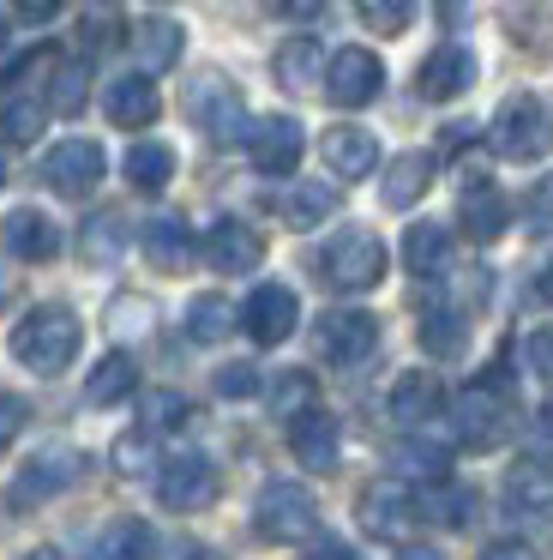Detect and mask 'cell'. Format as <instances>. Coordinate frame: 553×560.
I'll use <instances>...</instances> for the list:
<instances>
[{
    "mask_svg": "<svg viewBox=\"0 0 553 560\" xmlns=\"http://www.w3.org/2000/svg\"><path fill=\"white\" fill-rule=\"evenodd\" d=\"M541 434H548V440H553V398H548V404H541Z\"/></svg>",
    "mask_w": 553,
    "mask_h": 560,
    "instance_id": "obj_57",
    "label": "cell"
},
{
    "mask_svg": "<svg viewBox=\"0 0 553 560\" xmlns=\"http://www.w3.org/2000/svg\"><path fill=\"white\" fill-rule=\"evenodd\" d=\"M397 464H403L409 476H427V482H445V464H451V446H439V440H427V434H403V446H397Z\"/></svg>",
    "mask_w": 553,
    "mask_h": 560,
    "instance_id": "obj_38",
    "label": "cell"
},
{
    "mask_svg": "<svg viewBox=\"0 0 553 560\" xmlns=\"http://www.w3.org/2000/svg\"><path fill=\"white\" fill-rule=\"evenodd\" d=\"M505 506L523 512V518H541V512L553 506V470L536 458H517L511 470H505Z\"/></svg>",
    "mask_w": 553,
    "mask_h": 560,
    "instance_id": "obj_26",
    "label": "cell"
},
{
    "mask_svg": "<svg viewBox=\"0 0 553 560\" xmlns=\"http://www.w3.org/2000/svg\"><path fill=\"white\" fill-rule=\"evenodd\" d=\"M523 368H529V374H541V380H553V319L523 338Z\"/></svg>",
    "mask_w": 553,
    "mask_h": 560,
    "instance_id": "obj_45",
    "label": "cell"
},
{
    "mask_svg": "<svg viewBox=\"0 0 553 560\" xmlns=\"http://www.w3.org/2000/svg\"><path fill=\"white\" fill-rule=\"evenodd\" d=\"M115 37H120V13L115 7H91L84 13V49H108Z\"/></svg>",
    "mask_w": 553,
    "mask_h": 560,
    "instance_id": "obj_46",
    "label": "cell"
},
{
    "mask_svg": "<svg viewBox=\"0 0 553 560\" xmlns=\"http://www.w3.org/2000/svg\"><path fill=\"white\" fill-rule=\"evenodd\" d=\"M151 555H156V536L144 518H115L96 536V560H151Z\"/></svg>",
    "mask_w": 553,
    "mask_h": 560,
    "instance_id": "obj_35",
    "label": "cell"
},
{
    "mask_svg": "<svg viewBox=\"0 0 553 560\" xmlns=\"http://www.w3.org/2000/svg\"><path fill=\"white\" fill-rule=\"evenodd\" d=\"M487 145L499 151L505 163H541L553 151V109L541 97H529V91L505 97L499 115H493V127H487Z\"/></svg>",
    "mask_w": 553,
    "mask_h": 560,
    "instance_id": "obj_2",
    "label": "cell"
},
{
    "mask_svg": "<svg viewBox=\"0 0 553 560\" xmlns=\"http://www.w3.org/2000/svg\"><path fill=\"white\" fill-rule=\"evenodd\" d=\"M331 211H337V182H295V187H289V199H283L289 230H319Z\"/></svg>",
    "mask_w": 553,
    "mask_h": 560,
    "instance_id": "obj_34",
    "label": "cell"
},
{
    "mask_svg": "<svg viewBox=\"0 0 553 560\" xmlns=\"http://www.w3.org/2000/svg\"><path fill=\"white\" fill-rule=\"evenodd\" d=\"M415 506H421V518L463 530V524H469V506H475V494H469V488H457V482H427V494H415Z\"/></svg>",
    "mask_w": 553,
    "mask_h": 560,
    "instance_id": "obj_36",
    "label": "cell"
},
{
    "mask_svg": "<svg viewBox=\"0 0 553 560\" xmlns=\"http://www.w3.org/2000/svg\"><path fill=\"white\" fill-rule=\"evenodd\" d=\"M108 326L127 331V338H132V331H144V326H151V302H139V295H120V302H115V319H108Z\"/></svg>",
    "mask_w": 553,
    "mask_h": 560,
    "instance_id": "obj_48",
    "label": "cell"
},
{
    "mask_svg": "<svg viewBox=\"0 0 553 560\" xmlns=\"http://www.w3.org/2000/svg\"><path fill=\"white\" fill-rule=\"evenodd\" d=\"M180 49H187V31H180L175 19H144V25H132V55H139L144 79L168 73V67L180 61Z\"/></svg>",
    "mask_w": 553,
    "mask_h": 560,
    "instance_id": "obj_25",
    "label": "cell"
},
{
    "mask_svg": "<svg viewBox=\"0 0 553 560\" xmlns=\"http://www.w3.org/2000/svg\"><path fill=\"white\" fill-rule=\"evenodd\" d=\"M536 290H541V302H553V259H548V271L536 278Z\"/></svg>",
    "mask_w": 553,
    "mask_h": 560,
    "instance_id": "obj_54",
    "label": "cell"
},
{
    "mask_svg": "<svg viewBox=\"0 0 553 560\" xmlns=\"http://www.w3.org/2000/svg\"><path fill=\"white\" fill-rule=\"evenodd\" d=\"M175 560H216V548H204V542H180V548H175Z\"/></svg>",
    "mask_w": 553,
    "mask_h": 560,
    "instance_id": "obj_53",
    "label": "cell"
},
{
    "mask_svg": "<svg viewBox=\"0 0 553 560\" xmlns=\"http://www.w3.org/2000/svg\"><path fill=\"white\" fill-rule=\"evenodd\" d=\"M204 259H211V271H228V278L259 271L264 235L252 230V223H240V218H223V223H211V235H204Z\"/></svg>",
    "mask_w": 553,
    "mask_h": 560,
    "instance_id": "obj_17",
    "label": "cell"
},
{
    "mask_svg": "<svg viewBox=\"0 0 553 560\" xmlns=\"http://www.w3.org/2000/svg\"><path fill=\"white\" fill-rule=\"evenodd\" d=\"M108 464H115L120 476H151L156 464V434H144V428H132V434H120L115 446H108Z\"/></svg>",
    "mask_w": 553,
    "mask_h": 560,
    "instance_id": "obj_39",
    "label": "cell"
},
{
    "mask_svg": "<svg viewBox=\"0 0 553 560\" xmlns=\"http://www.w3.org/2000/svg\"><path fill=\"white\" fill-rule=\"evenodd\" d=\"M301 151H307V133H301L295 115H259L247 133V158L259 175H295Z\"/></svg>",
    "mask_w": 553,
    "mask_h": 560,
    "instance_id": "obj_14",
    "label": "cell"
},
{
    "mask_svg": "<svg viewBox=\"0 0 553 560\" xmlns=\"http://www.w3.org/2000/svg\"><path fill=\"white\" fill-rule=\"evenodd\" d=\"M469 139H475V121H457V127H445V151H463Z\"/></svg>",
    "mask_w": 553,
    "mask_h": 560,
    "instance_id": "obj_52",
    "label": "cell"
},
{
    "mask_svg": "<svg viewBox=\"0 0 553 560\" xmlns=\"http://www.w3.org/2000/svg\"><path fill=\"white\" fill-rule=\"evenodd\" d=\"M79 470H84V458H79L72 446H48V452H36V458L19 470V482L7 488L12 512H31L36 500H48V494H60V488H72V482H79Z\"/></svg>",
    "mask_w": 553,
    "mask_h": 560,
    "instance_id": "obj_13",
    "label": "cell"
},
{
    "mask_svg": "<svg viewBox=\"0 0 553 560\" xmlns=\"http://www.w3.org/2000/svg\"><path fill=\"white\" fill-rule=\"evenodd\" d=\"M439 410H445V386H439V374H433V368H403V374L391 380V416H397V428L421 434V428H427Z\"/></svg>",
    "mask_w": 553,
    "mask_h": 560,
    "instance_id": "obj_15",
    "label": "cell"
},
{
    "mask_svg": "<svg viewBox=\"0 0 553 560\" xmlns=\"http://www.w3.org/2000/svg\"><path fill=\"white\" fill-rule=\"evenodd\" d=\"M379 91H385V61L373 49H337L325 61V97L337 109H367Z\"/></svg>",
    "mask_w": 553,
    "mask_h": 560,
    "instance_id": "obj_9",
    "label": "cell"
},
{
    "mask_svg": "<svg viewBox=\"0 0 553 560\" xmlns=\"http://www.w3.org/2000/svg\"><path fill=\"white\" fill-rule=\"evenodd\" d=\"M445 259H451V230H445V223H409L403 230V271L439 278Z\"/></svg>",
    "mask_w": 553,
    "mask_h": 560,
    "instance_id": "obj_28",
    "label": "cell"
},
{
    "mask_svg": "<svg viewBox=\"0 0 553 560\" xmlns=\"http://www.w3.org/2000/svg\"><path fill=\"white\" fill-rule=\"evenodd\" d=\"M252 530L264 542H307L319 530V500H313L307 482H264L259 500H252Z\"/></svg>",
    "mask_w": 553,
    "mask_h": 560,
    "instance_id": "obj_4",
    "label": "cell"
},
{
    "mask_svg": "<svg viewBox=\"0 0 553 560\" xmlns=\"http://www.w3.org/2000/svg\"><path fill=\"white\" fill-rule=\"evenodd\" d=\"M319 278L343 295L379 290L385 283V242L373 230H337L331 242L319 247Z\"/></svg>",
    "mask_w": 553,
    "mask_h": 560,
    "instance_id": "obj_3",
    "label": "cell"
},
{
    "mask_svg": "<svg viewBox=\"0 0 553 560\" xmlns=\"http://www.w3.org/2000/svg\"><path fill=\"white\" fill-rule=\"evenodd\" d=\"M325 151V170L337 175V182H361V175L379 170V139L367 133V127H331V133L319 139Z\"/></svg>",
    "mask_w": 553,
    "mask_h": 560,
    "instance_id": "obj_21",
    "label": "cell"
},
{
    "mask_svg": "<svg viewBox=\"0 0 553 560\" xmlns=\"http://www.w3.org/2000/svg\"><path fill=\"white\" fill-rule=\"evenodd\" d=\"M120 170H127V182L139 187V194H163V187L175 182V151H168L163 139H139Z\"/></svg>",
    "mask_w": 553,
    "mask_h": 560,
    "instance_id": "obj_30",
    "label": "cell"
},
{
    "mask_svg": "<svg viewBox=\"0 0 553 560\" xmlns=\"http://www.w3.org/2000/svg\"><path fill=\"white\" fill-rule=\"evenodd\" d=\"M43 121H48V103L19 97V103H7V115H0V133H7L12 145H31V139L43 133Z\"/></svg>",
    "mask_w": 553,
    "mask_h": 560,
    "instance_id": "obj_42",
    "label": "cell"
},
{
    "mask_svg": "<svg viewBox=\"0 0 553 560\" xmlns=\"http://www.w3.org/2000/svg\"><path fill=\"white\" fill-rule=\"evenodd\" d=\"M55 13H60L55 0H24V7H19V19H24V25H48Z\"/></svg>",
    "mask_w": 553,
    "mask_h": 560,
    "instance_id": "obj_51",
    "label": "cell"
},
{
    "mask_svg": "<svg viewBox=\"0 0 553 560\" xmlns=\"http://www.w3.org/2000/svg\"><path fill=\"white\" fill-rule=\"evenodd\" d=\"M187 115H192V127H199L211 145H240V139L252 133V121H247V103H240V91L228 85L223 73H199V79H187Z\"/></svg>",
    "mask_w": 553,
    "mask_h": 560,
    "instance_id": "obj_5",
    "label": "cell"
},
{
    "mask_svg": "<svg viewBox=\"0 0 553 560\" xmlns=\"http://www.w3.org/2000/svg\"><path fill=\"white\" fill-rule=\"evenodd\" d=\"M301 326V302L289 283H259V290L247 295V307H240V331H247L259 350H271V343H289Z\"/></svg>",
    "mask_w": 553,
    "mask_h": 560,
    "instance_id": "obj_11",
    "label": "cell"
},
{
    "mask_svg": "<svg viewBox=\"0 0 553 560\" xmlns=\"http://www.w3.org/2000/svg\"><path fill=\"white\" fill-rule=\"evenodd\" d=\"M120 254H127V218H120V211H96V218H84V230H79V259L84 266L108 271Z\"/></svg>",
    "mask_w": 553,
    "mask_h": 560,
    "instance_id": "obj_27",
    "label": "cell"
},
{
    "mask_svg": "<svg viewBox=\"0 0 553 560\" xmlns=\"http://www.w3.org/2000/svg\"><path fill=\"white\" fill-rule=\"evenodd\" d=\"M457 230L469 235V242H499L505 230H511V199L499 194L493 182H469L463 199H457Z\"/></svg>",
    "mask_w": 553,
    "mask_h": 560,
    "instance_id": "obj_18",
    "label": "cell"
},
{
    "mask_svg": "<svg viewBox=\"0 0 553 560\" xmlns=\"http://www.w3.org/2000/svg\"><path fill=\"white\" fill-rule=\"evenodd\" d=\"M139 247H144V259H151L163 278H175V271L192 266V230L180 218H151L139 230Z\"/></svg>",
    "mask_w": 553,
    "mask_h": 560,
    "instance_id": "obj_24",
    "label": "cell"
},
{
    "mask_svg": "<svg viewBox=\"0 0 553 560\" xmlns=\"http://www.w3.org/2000/svg\"><path fill=\"white\" fill-rule=\"evenodd\" d=\"M481 560H541V555L523 542V536H499V542L481 548Z\"/></svg>",
    "mask_w": 553,
    "mask_h": 560,
    "instance_id": "obj_49",
    "label": "cell"
},
{
    "mask_svg": "<svg viewBox=\"0 0 553 560\" xmlns=\"http://www.w3.org/2000/svg\"><path fill=\"white\" fill-rule=\"evenodd\" d=\"M240 331V307L228 295H192L187 302V338L192 343H223Z\"/></svg>",
    "mask_w": 553,
    "mask_h": 560,
    "instance_id": "obj_29",
    "label": "cell"
},
{
    "mask_svg": "<svg viewBox=\"0 0 553 560\" xmlns=\"http://www.w3.org/2000/svg\"><path fill=\"white\" fill-rule=\"evenodd\" d=\"M0 242H7V254L24 259V266H43V259L60 254V230L48 223V211H36V206L7 211V218H0Z\"/></svg>",
    "mask_w": 553,
    "mask_h": 560,
    "instance_id": "obj_19",
    "label": "cell"
},
{
    "mask_svg": "<svg viewBox=\"0 0 553 560\" xmlns=\"http://www.w3.org/2000/svg\"><path fill=\"white\" fill-rule=\"evenodd\" d=\"M139 416H144V434H163V428H180L187 422V398H180L175 386H156V392H144L139 398Z\"/></svg>",
    "mask_w": 553,
    "mask_h": 560,
    "instance_id": "obj_40",
    "label": "cell"
},
{
    "mask_svg": "<svg viewBox=\"0 0 553 560\" xmlns=\"http://www.w3.org/2000/svg\"><path fill=\"white\" fill-rule=\"evenodd\" d=\"M421 343H427V355H439V362L463 355V350H469V319H463V307H427V314H421Z\"/></svg>",
    "mask_w": 553,
    "mask_h": 560,
    "instance_id": "obj_33",
    "label": "cell"
},
{
    "mask_svg": "<svg viewBox=\"0 0 553 560\" xmlns=\"http://www.w3.org/2000/svg\"><path fill=\"white\" fill-rule=\"evenodd\" d=\"M433 170H439V163H433V151H397V158L385 163V175H379V199L391 211H409L433 187Z\"/></svg>",
    "mask_w": 553,
    "mask_h": 560,
    "instance_id": "obj_22",
    "label": "cell"
},
{
    "mask_svg": "<svg viewBox=\"0 0 553 560\" xmlns=\"http://www.w3.org/2000/svg\"><path fill=\"white\" fill-rule=\"evenodd\" d=\"M307 560H361V555H355V548H349V542H337V536H319Z\"/></svg>",
    "mask_w": 553,
    "mask_h": 560,
    "instance_id": "obj_50",
    "label": "cell"
},
{
    "mask_svg": "<svg viewBox=\"0 0 553 560\" xmlns=\"http://www.w3.org/2000/svg\"><path fill=\"white\" fill-rule=\"evenodd\" d=\"M24 560H60V548H31Z\"/></svg>",
    "mask_w": 553,
    "mask_h": 560,
    "instance_id": "obj_58",
    "label": "cell"
},
{
    "mask_svg": "<svg viewBox=\"0 0 553 560\" xmlns=\"http://www.w3.org/2000/svg\"><path fill=\"white\" fill-rule=\"evenodd\" d=\"M505 398H511V386H505L499 374H487V380H475V386L457 392V398H451V440H457V446H469V452L499 446Z\"/></svg>",
    "mask_w": 553,
    "mask_h": 560,
    "instance_id": "obj_6",
    "label": "cell"
},
{
    "mask_svg": "<svg viewBox=\"0 0 553 560\" xmlns=\"http://www.w3.org/2000/svg\"><path fill=\"white\" fill-rule=\"evenodd\" d=\"M79 350H84V326L67 302H43L12 326V355L43 380L67 374V368L79 362Z\"/></svg>",
    "mask_w": 553,
    "mask_h": 560,
    "instance_id": "obj_1",
    "label": "cell"
},
{
    "mask_svg": "<svg viewBox=\"0 0 553 560\" xmlns=\"http://www.w3.org/2000/svg\"><path fill=\"white\" fill-rule=\"evenodd\" d=\"M259 368L252 362H228V368H216V398H259Z\"/></svg>",
    "mask_w": 553,
    "mask_h": 560,
    "instance_id": "obj_44",
    "label": "cell"
},
{
    "mask_svg": "<svg viewBox=\"0 0 553 560\" xmlns=\"http://www.w3.org/2000/svg\"><path fill=\"white\" fill-rule=\"evenodd\" d=\"M7 43H12V13H0V55H7Z\"/></svg>",
    "mask_w": 553,
    "mask_h": 560,
    "instance_id": "obj_56",
    "label": "cell"
},
{
    "mask_svg": "<svg viewBox=\"0 0 553 560\" xmlns=\"http://www.w3.org/2000/svg\"><path fill=\"white\" fill-rule=\"evenodd\" d=\"M403 560H445V555H439V548H421L415 542V548H403Z\"/></svg>",
    "mask_w": 553,
    "mask_h": 560,
    "instance_id": "obj_55",
    "label": "cell"
},
{
    "mask_svg": "<svg viewBox=\"0 0 553 560\" xmlns=\"http://www.w3.org/2000/svg\"><path fill=\"white\" fill-rule=\"evenodd\" d=\"M156 109H163V97H156V85L144 73H127V79H108L103 91V115L115 127H151Z\"/></svg>",
    "mask_w": 553,
    "mask_h": 560,
    "instance_id": "obj_23",
    "label": "cell"
},
{
    "mask_svg": "<svg viewBox=\"0 0 553 560\" xmlns=\"http://www.w3.org/2000/svg\"><path fill=\"white\" fill-rule=\"evenodd\" d=\"M108 175V158L96 139H60L55 151L43 158V182L55 187L60 199H91Z\"/></svg>",
    "mask_w": 553,
    "mask_h": 560,
    "instance_id": "obj_8",
    "label": "cell"
},
{
    "mask_svg": "<svg viewBox=\"0 0 553 560\" xmlns=\"http://www.w3.org/2000/svg\"><path fill=\"white\" fill-rule=\"evenodd\" d=\"M216 464L204 458V452H180V458H168L163 470H156V500H163L168 512H204L216 500Z\"/></svg>",
    "mask_w": 553,
    "mask_h": 560,
    "instance_id": "obj_10",
    "label": "cell"
},
{
    "mask_svg": "<svg viewBox=\"0 0 553 560\" xmlns=\"http://www.w3.org/2000/svg\"><path fill=\"white\" fill-rule=\"evenodd\" d=\"M84 97H91V67H84V61H60L55 79H48V109H55V115H79Z\"/></svg>",
    "mask_w": 553,
    "mask_h": 560,
    "instance_id": "obj_37",
    "label": "cell"
},
{
    "mask_svg": "<svg viewBox=\"0 0 553 560\" xmlns=\"http://www.w3.org/2000/svg\"><path fill=\"white\" fill-rule=\"evenodd\" d=\"M469 85H475V55H469L463 43H439L415 73V91L427 103H451V97H463Z\"/></svg>",
    "mask_w": 553,
    "mask_h": 560,
    "instance_id": "obj_16",
    "label": "cell"
},
{
    "mask_svg": "<svg viewBox=\"0 0 553 560\" xmlns=\"http://www.w3.org/2000/svg\"><path fill=\"white\" fill-rule=\"evenodd\" d=\"M409 19H415V7H409V0H361V25L379 31V37H403Z\"/></svg>",
    "mask_w": 553,
    "mask_h": 560,
    "instance_id": "obj_43",
    "label": "cell"
},
{
    "mask_svg": "<svg viewBox=\"0 0 553 560\" xmlns=\"http://www.w3.org/2000/svg\"><path fill=\"white\" fill-rule=\"evenodd\" d=\"M139 392V368H132V355H120V350H108L103 362L84 374V398L91 404H120V398H132Z\"/></svg>",
    "mask_w": 553,
    "mask_h": 560,
    "instance_id": "obj_31",
    "label": "cell"
},
{
    "mask_svg": "<svg viewBox=\"0 0 553 560\" xmlns=\"http://www.w3.org/2000/svg\"><path fill=\"white\" fill-rule=\"evenodd\" d=\"M271 73H276V85H283V91H307L313 79H325V55H319V43H313V37L283 43V49L271 55Z\"/></svg>",
    "mask_w": 553,
    "mask_h": 560,
    "instance_id": "obj_32",
    "label": "cell"
},
{
    "mask_svg": "<svg viewBox=\"0 0 553 560\" xmlns=\"http://www.w3.org/2000/svg\"><path fill=\"white\" fill-rule=\"evenodd\" d=\"M289 452H295L307 470H337L343 458V428L331 410H307L301 422H289Z\"/></svg>",
    "mask_w": 553,
    "mask_h": 560,
    "instance_id": "obj_20",
    "label": "cell"
},
{
    "mask_svg": "<svg viewBox=\"0 0 553 560\" xmlns=\"http://www.w3.org/2000/svg\"><path fill=\"white\" fill-rule=\"evenodd\" d=\"M24 422H31V404H24L19 392H0V452L24 434Z\"/></svg>",
    "mask_w": 553,
    "mask_h": 560,
    "instance_id": "obj_47",
    "label": "cell"
},
{
    "mask_svg": "<svg viewBox=\"0 0 553 560\" xmlns=\"http://www.w3.org/2000/svg\"><path fill=\"white\" fill-rule=\"evenodd\" d=\"M379 350V319L367 307H337V314L319 319V355L337 368H361Z\"/></svg>",
    "mask_w": 553,
    "mask_h": 560,
    "instance_id": "obj_12",
    "label": "cell"
},
{
    "mask_svg": "<svg viewBox=\"0 0 553 560\" xmlns=\"http://www.w3.org/2000/svg\"><path fill=\"white\" fill-rule=\"evenodd\" d=\"M355 518H361V530H367V536H379V542H403V536L415 530L421 506H415V494H409V488L397 482V476H379V482H367V488H361Z\"/></svg>",
    "mask_w": 553,
    "mask_h": 560,
    "instance_id": "obj_7",
    "label": "cell"
},
{
    "mask_svg": "<svg viewBox=\"0 0 553 560\" xmlns=\"http://www.w3.org/2000/svg\"><path fill=\"white\" fill-rule=\"evenodd\" d=\"M271 410L283 416V422H301L307 410H319V404H313V374H301V368H295V374L276 380V386H271Z\"/></svg>",
    "mask_w": 553,
    "mask_h": 560,
    "instance_id": "obj_41",
    "label": "cell"
}]
</instances>
